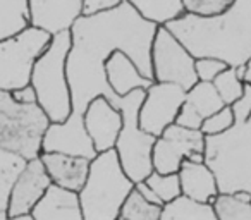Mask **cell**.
I'll return each mask as SVG.
<instances>
[{"label":"cell","mask_w":251,"mask_h":220,"mask_svg":"<svg viewBox=\"0 0 251 220\" xmlns=\"http://www.w3.org/2000/svg\"><path fill=\"white\" fill-rule=\"evenodd\" d=\"M157 31L158 26L147 21L127 0L114 11L77 18L71 26L73 47L67 57L74 112L84 114L97 97L110 101L117 97L105 74V62L115 52L129 55L141 74L153 79L151 47Z\"/></svg>","instance_id":"1"},{"label":"cell","mask_w":251,"mask_h":220,"mask_svg":"<svg viewBox=\"0 0 251 220\" xmlns=\"http://www.w3.org/2000/svg\"><path fill=\"white\" fill-rule=\"evenodd\" d=\"M165 28L179 38L195 59L215 57L229 67L251 60V0H234L220 14L186 12Z\"/></svg>","instance_id":"2"},{"label":"cell","mask_w":251,"mask_h":220,"mask_svg":"<svg viewBox=\"0 0 251 220\" xmlns=\"http://www.w3.org/2000/svg\"><path fill=\"white\" fill-rule=\"evenodd\" d=\"M234 124L226 133L205 136V164L215 174L220 193L251 195V84L232 105Z\"/></svg>","instance_id":"3"},{"label":"cell","mask_w":251,"mask_h":220,"mask_svg":"<svg viewBox=\"0 0 251 220\" xmlns=\"http://www.w3.org/2000/svg\"><path fill=\"white\" fill-rule=\"evenodd\" d=\"M134 186L122 169L117 151L98 153L91 160L86 184L77 193L84 220H117Z\"/></svg>","instance_id":"4"},{"label":"cell","mask_w":251,"mask_h":220,"mask_svg":"<svg viewBox=\"0 0 251 220\" xmlns=\"http://www.w3.org/2000/svg\"><path fill=\"white\" fill-rule=\"evenodd\" d=\"M73 47L71 29L52 36L49 49L36 60L31 76V86L36 91L38 105L49 116L50 122H64L73 108V93L67 79V57Z\"/></svg>","instance_id":"5"},{"label":"cell","mask_w":251,"mask_h":220,"mask_svg":"<svg viewBox=\"0 0 251 220\" xmlns=\"http://www.w3.org/2000/svg\"><path fill=\"white\" fill-rule=\"evenodd\" d=\"M50 119L38 103L26 105L0 90V148L25 160L42 155V143Z\"/></svg>","instance_id":"6"},{"label":"cell","mask_w":251,"mask_h":220,"mask_svg":"<svg viewBox=\"0 0 251 220\" xmlns=\"http://www.w3.org/2000/svg\"><path fill=\"white\" fill-rule=\"evenodd\" d=\"M147 90H136L127 97H115L112 105L121 110L122 131L119 134L115 151L127 177L138 184L148 179L153 169V147L157 138L145 133L140 127V108L143 105Z\"/></svg>","instance_id":"7"},{"label":"cell","mask_w":251,"mask_h":220,"mask_svg":"<svg viewBox=\"0 0 251 220\" xmlns=\"http://www.w3.org/2000/svg\"><path fill=\"white\" fill-rule=\"evenodd\" d=\"M52 33L29 26L0 42V90L12 91L31 84L35 64L52 42Z\"/></svg>","instance_id":"8"},{"label":"cell","mask_w":251,"mask_h":220,"mask_svg":"<svg viewBox=\"0 0 251 220\" xmlns=\"http://www.w3.org/2000/svg\"><path fill=\"white\" fill-rule=\"evenodd\" d=\"M153 79L157 83H174L191 90L198 83L196 59L169 28L158 26L151 47Z\"/></svg>","instance_id":"9"},{"label":"cell","mask_w":251,"mask_h":220,"mask_svg":"<svg viewBox=\"0 0 251 220\" xmlns=\"http://www.w3.org/2000/svg\"><path fill=\"white\" fill-rule=\"evenodd\" d=\"M184 160L205 162V134L172 124L155 141L153 169L160 174H179Z\"/></svg>","instance_id":"10"},{"label":"cell","mask_w":251,"mask_h":220,"mask_svg":"<svg viewBox=\"0 0 251 220\" xmlns=\"http://www.w3.org/2000/svg\"><path fill=\"white\" fill-rule=\"evenodd\" d=\"M186 95L188 90L179 84L155 81L147 90L140 108V127L155 138L162 136L169 126L176 124Z\"/></svg>","instance_id":"11"},{"label":"cell","mask_w":251,"mask_h":220,"mask_svg":"<svg viewBox=\"0 0 251 220\" xmlns=\"http://www.w3.org/2000/svg\"><path fill=\"white\" fill-rule=\"evenodd\" d=\"M42 153H62L83 157L88 160L97 158L98 151L84 127V117L73 112L64 122H50L42 143Z\"/></svg>","instance_id":"12"},{"label":"cell","mask_w":251,"mask_h":220,"mask_svg":"<svg viewBox=\"0 0 251 220\" xmlns=\"http://www.w3.org/2000/svg\"><path fill=\"white\" fill-rule=\"evenodd\" d=\"M52 184L53 182L42 158L38 157L28 160L26 167L23 169L12 186L11 201H9V219L31 215L33 208L38 205V201L45 196Z\"/></svg>","instance_id":"13"},{"label":"cell","mask_w":251,"mask_h":220,"mask_svg":"<svg viewBox=\"0 0 251 220\" xmlns=\"http://www.w3.org/2000/svg\"><path fill=\"white\" fill-rule=\"evenodd\" d=\"M84 127L90 134L98 153L115 150L119 134L122 131V114L112 101L105 97H97L83 114Z\"/></svg>","instance_id":"14"},{"label":"cell","mask_w":251,"mask_h":220,"mask_svg":"<svg viewBox=\"0 0 251 220\" xmlns=\"http://www.w3.org/2000/svg\"><path fill=\"white\" fill-rule=\"evenodd\" d=\"M224 107H226V103L220 98L213 83L198 81L191 90H188L176 124L182 127H189V129H201L203 122L210 116L222 110Z\"/></svg>","instance_id":"15"},{"label":"cell","mask_w":251,"mask_h":220,"mask_svg":"<svg viewBox=\"0 0 251 220\" xmlns=\"http://www.w3.org/2000/svg\"><path fill=\"white\" fill-rule=\"evenodd\" d=\"M31 24L50 31L52 35L71 26L81 18L83 0H29Z\"/></svg>","instance_id":"16"},{"label":"cell","mask_w":251,"mask_h":220,"mask_svg":"<svg viewBox=\"0 0 251 220\" xmlns=\"http://www.w3.org/2000/svg\"><path fill=\"white\" fill-rule=\"evenodd\" d=\"M40 158H42L52 182L59 188L79 193L86 184L91 165V160L88 158L62 153H42Z\"/></svg>","instance_id":"17"},{"label":"cell","mask_w":251,"mask_h":220,"mask_svg":"<svg viewBox=\"0 0 251 220\" xmlns=\"http://www.w3.org/2000/svg\"><path fill=\"white\" fill-rule=\"evenodd\" d=\"M105 74L110 90L119 97H127L136 90H148L155 83L143 76L134 60L124 52H115L105 62Z\"/></svg>","instance_id":"18"},{"label":"cell","mask_w":251,"mask_h":220,"mask_svg":"<svg viewBox=\"0 0 251 220\" xmlns=\"http://www.w3.org/2000/svg\"><path fill=\"white\" fill-rule=\"evenodd\" d=\"M33 220H84L79 195L52 184L31 212Z\"/></svg>","instance_id":"19"},{"label":"cell","mask_w":251,"mask_h":220,"mask_svg":"<svg viewBox=\"0 0 251 220\" xmlns=\"http://www.w3.org/2000/svg\"><path fill=\"white\" fill-rule=\"evenodd\" d=\"M182 195L200 203H213L220 195L215 174L205 162L184 160L179 171Z\"/></svg>","instance_id":"20"},{"label":"cell","mask_w":251,"mask_h":220,"mask_svg":"<svg viewBox=\"0 0 251 220\" xmlns=\"http://www.w3.org/2000/svg\"><path fill=\"white\" fill-rule=\"evenodd\" d=\"M31 26L29 0H0V42Z\"/></svg>","instance_id":"21"},{"label":"cell","mask_w":251,"mask_h":220,"mask_svg":"<svg viewBox=\"0 0 251 220\" xmlns=\"http://www.w3.org/2000/svg\"><path fill=\"white\" fill-rule=\"evenodd\" d=\"M147 21L157 26H167L186 14L182 0H127Z\"/></svg>","instance_id":"22"},{"label":"cell","mask_w":251,"mask_h":220,"mask_svg":"<svg viewBox=\"0 0 251 220\" xmlns=\"http://www.w3.org/2000/svg\"><path fill=\"white\" fill-rule=\"evenodd\" d=\"M28 160L0 148V220H9V201L16 179L26 167Z\"/></svg>","instance_id":"23"},{"label":"cell","mask_w":251,"mask_h":220,"mask_svg":"<svg viewBox=\"0 0 251 220\" xmlns=\"http://www.w3.org/2000/svg\"><path fill=\"white\" fill-rule=\"evenodd\" d=\"M160 220H219L212 203H200L188 196L164 205Z\"/></svg>","instance_id":"24"},{"label":"cell","mask_w":251,"mask_h":220,"mask_svg":"<svg viewBox=\"0 0 251 220\" xmlns=\"http://www.w3.org/2000/svg\"><path fill=\"white\" fill-rule=\"evenodd\" d=\"M212 205L219 220H251L250 193H220Z\"/></svg>","instance_id":"25"},{"label":"cell","mask_w":251,"mask_h":220,"mask_svg":"<svg viewBox=\"0 0 251 220\" xmlns=\"http://www.w3.org/2000/svg\"><path fill=\"white\" fill-rule=\"evenodd\" d=\"M162 210H164V206L147 201L134 188L122 205L117 220H160Z\"/></svg>","instance_id":"26"},{"label":"cell","mask_w":251,"mask_h":220,"mask_svg":"<svg viewBox=\"0 0 251 220\" xmlns=\"http://www.w3.org/2000/svg\"><path fill=\"white\" fill-rule=\"evenodd\" d=\"M213 86H215V90L219 91L224 103L232 107L237 100L243 98L246 83L237 76L236 67H227V69L213 81Z\"/></svg>","instance_id":"27"},{"label":"cell","mask_w":251,"mask_h":220,"mask_svg":"<svg viewBox=\"0 0 251 220\" xmlns=\"http://www.w3.org/2000/svg\"><path fill=\"white\" fill-rule=\"evenodd\" d=\"M147 184L157 193V196L162 199L164 205H167V203L177 199L179 196H182L179 174H160V172L153 171L148 175Z\"/></svg>","instance_id":"28"},{"label":"cell","mask_w":251,"mask_h":220,"mask_svg":"<svg viewBox=\"0 0 251 220\" xmlns=\"http://www.w3.org/2000/svg\"><path fill=\"white\" fill-rule=\"evenodd\" d=\"M234 124V110L232 107L226 105L222 110L215 112L213 116H210L208 119L203 122L201 126V133L205 136H217V134H222L226 133L227 129H230Z\"/></svg>","instance_id":"29"},{"label":"cell","mask_w":251,"mask_h":220,"mask_svg":"<svg viewBox=\"0 0 251 220\" xmlns=\"http://www.w3.org/2000/svg\"><path fill=\"white\" fill-rule=\"evenodd\" d=\"M186 12L200 16H213L224 12L234 0H182Z\"/></svg>","instance_id":"30"},{"label":"cell","mask_w":251,"mask_h":220,"mask_svg":"<svg viewBox=\"0 0 251 220\" xmlns=\"http://www.w3.org/2000/svg\"><path fill=\"white\" fill-rule=\"evenodd\" d=\"M227 67L229 66L220 59H215V57H201V59H196V76H198V81L213 83Z\"/></svg>","instance_id":"31"},{"label":"cell","mask_w":251,"mask_h":220,"mask_svg":"<svg viewBox=\"0 0 251 220\" xmlns=\"http://www.w3.org/2000/svg\"><path fill=\"white\" fill-rule=\"evenodd\" d=\"M126 0H83L81 5V16H97L101 12L114 11V9L121 7Z\"/></svg>","instance_id":"32"},{"label":"cell","mask_w":251,"mask_h":220,"mask_svg":"<svg viewBox=\"0 0 251 220\" xmlns=\"http://www.w3.org/2000/svg\"><path fill=\"white\" fill-rule=\"evenodd\" d=\"M12 97H14L18 101H21V103H26V105L38 103V98H36V91H35V88H33L31 84H28V86L21 88V90L12 91Z\"/></svg>","instance_id":"33"},{"label":"cell","mask_w":251,"mask_h":220,"mask_svg":"<svg viewBox=\"0 0 251 220\" xmlns=\"http://www.w3.org/2000/svg\"><path fill=\"white\" fill-rule=\"evenodd\" d=\"M136 191L140 193L141 196H143L147 201H150V203H153V205H158V206H164V203H162V199L157 196V193L153 191V189L150 188V186L147 184V181H143V182H138L136 186Z\"/></svg>","instance_id":"34"},{"label":"cell","mask_w":251,"mask_h":220,"mask_svg":"<svg viewBox=\"0 0 251 220\" xmlns=\"http://www.w3.org/2000/svg\"><path fill=\"white\" fill-rule=\"evenodd\" d=\"M246 83L251 84V60L246 64Z\"/></svg>","instance_id":"35"},{"label":"cell","mask_w":251,"mask_h":220,"mask_svg":"<svg viewBox=\"0 0 251 220\" xmlns=\"http://www.w3.org/2000/svg\"><path fill=\"white\" fill-rule=\"evenodd\" d=\"M9 220H33V217L25 215V217H14V219H9Z\"/></svg>","instance_id":"36"}]
</instances>
